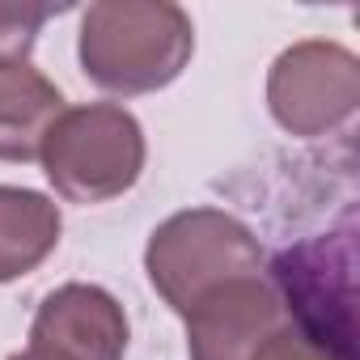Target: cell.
I'll return each mask as SVG.
<instances>
[{"label":"cell","instance_id":"7","mask_svg":"<svg viewBox=\"0 0 360 360\" xmlns=\"http://www.w3.org/2000/svg\"><path fill=\"white\" fill-rule=\"evenodd\" d=\"M64 94L34 64H0V161H34Z\"/></svg>","mask_w":360,"mask_h":360},{"label":"cell","instance_id":"1","mask_svg":"<svg viewBox=\"0 0 360 360\" xmlns=\"http://www.w3.org/2000/svg\"><path fill=\"white\" fill-rule=\"evenodd\" d=\"M195 26L174 0H98L81 13V72L106 94H153L183 77Z\"/></svg>","mask_w":360,"mask_h":360},{"label":"cell","instance_id":"5","mask_svg":"<svg viewBox=\"0 0 360 360\" xmlns=\"http://www.w3.org/2000/svg\"><path fill=\"white\" fill-rule=\"evenodd\" d=\"M292 322L297 314L276 280L267 271L246 276L217 288L187 314V352L191 360H263Z\"/></svg>","mask_w":360,"mask_h":360},{"label":"cell","instance_id":"8","mask_svg":"<svg viewBox=\"0 0 360 360\" xmlns=\"http://www.w3.org/2000/svg\"><path fill=\"white\" fill-rule=\"evenodd\" d=\"M60 204L30 187H0V284L22 280L60 246Z\"/></svg>","mask_w":360,"mask_h":360},{"label":"cell","instance_id":"3","mask_svg":"<svg viewBox=\"0 0 360 360\" xmlns=\"http://www.w3.org/2000/svg\"><path fill=\"white\" fill-rule=\"evenodd\" d=\"M148 144L140 119L119 102L64 106L47 127L39 161L47 183L68 204H106L136 187Z\"/></svg>","mask_w":360,"mask_h":360},{"label":"cell","instance_id":"10","mask_svg":"<svg viewBox=\"0 0 360 360\" xmlns=\"http://www.w3.org/2000/svg\"><path fill=\"white\" fill-rule=\"evenodd\" d=\"M263 360H352V343L347 339H326L318 330H309L301 318L271 343V352Z\"/></svg>","mask_w":360,"mask_h":360},{"label":"cell","instance_id":"6","mask_svg":"<svg viewBox=\"0 0 360 360\" xmlns=\"http://www.w3.org/2000/svg\"><path fill=\"white\" fill-rule=\"evenodd\" d=\"M127 314L102 284H60L30 322V347L56 360H123Z\"/></svg>","mask_w":360,"mask_h":360},{"label":"cell","instance_id":"4","mask_svg":"<svg viewBox=\"0 0 360 360\" xmlns=\"http://www.w3.org/2000/svg\"><path fill=\"white\" fill-rule=\"evenodd\" d=\"M360 106V60L330 39H305L276 56L267 72V110L292 136H326Z\"/></svg>","mask_w":360,"mask_h":360},{"label":"cell","instance_id":"2","mask_svg":"<svg viewBox=\"0 0 360 360\" xmlns=\"http://www.w3.org/2000/svg\"><path fill=\"white\" fill-rule=\"evenodd\" d=\"M144 271L157 297L187 318L217 288L263 276L267 259L259 238L225 208H183L148 233Z\"/></svg>","mask_w":360,"mask_h":360},{"label":"cell","instance_id":"11","mask_svg":"<svg viewBox=\"0 0 360 360\" xmlns=\"http://www.w3.org/2000/svg\"><path fill=\"white\" fill-rule=\"evenodd\" d=\"M9 360H56V356H47V352H34V347H26V352H13Z\"/></svg>","mask_w":360,"mask_h":360},{"label":"cell","instance_id":"9","mask_svg":"<svg viewBox=\"0 0 360 360\" xmlns=\"http://www.w3.org/2000/svg\"><path fill=\"white\" fill-rule=\"evenodd\" d=\"M68 5H34V0H0V64H30L39 30Z\"/></svg>","mask_w":360,"mask_h":360}]
</instances>
